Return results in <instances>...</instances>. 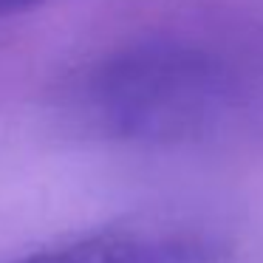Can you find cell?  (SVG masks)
Masks as SVG:
<instances>
[{
	"label": "cell",
	"mask_w": 263,
	"mask_h": 263,
	"mask_svg": "<svg viewBox=\"0 0 263 263\" xmlns=\"http://www.w3.org/2000/svg\"><path fill=\"white\" fill-rule=\"evenodd\" d=\"M235 77L221 54L181 37H139L91 65L80 85L85 122L139 147L206 136L227 116Z\"/></svg>",
	"instance_id": "1"
},
{
	"label": "cell",
	"mask_w": 263,
	"mask_h": 263,
	"mask_svg": "<svg viewBox=\"0 0 263 263\" xmlns=\"http://www.w3.org/2000/svg\"><path fill=\"white\" fill-rule=\"evenodd\" d=\"M215 238L184 229H116L48 246L12 263H221Z\"/></svg>",
	"instance_id": "2"
},
{
	"label": "cell",
	"mask_w": 263,
	"mask_h": 263,
	"mask_svg": "<svg viewBox=\"0 0 263 263\" xmlns=\"http://www.w3.org/2000/svg\"><path fill=\"white\" fill-rule=\"evenodd\" d=\"M40 3H46V0H0V23L20 12H29V9L40 6Z\"/></svg>",
	"instance_id": "3"
}]
</instances>
